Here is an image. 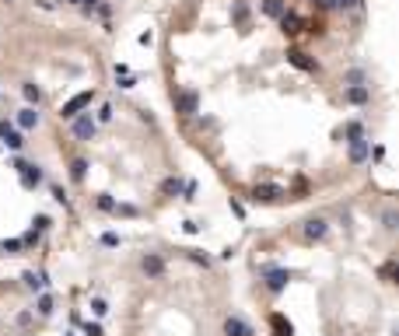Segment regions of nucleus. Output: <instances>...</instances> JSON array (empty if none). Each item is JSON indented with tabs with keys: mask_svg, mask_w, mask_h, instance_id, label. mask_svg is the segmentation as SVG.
Returning <instances> with one entry per match:
<instances>
[{
	"mask_svg": "<svg viewBox=\"0 0 399 336\" xmlns=\"http://www.w3.org/2000/svg\"><path fill=\"white\" fill-rule=\"evenodd\" d=\"M11 165H14V172L21 175V186H25V189H35V186L42 182V168L39 165H28V161H21V158H14Z\"/></svg>",
	"mask_w": 399,
	"mask_h": 336,
	"instance_id": "obj_1",
	"label": "nucleus"
},
{
	"mask_svg": "<svg viewBox=\"0 0 399 336\" xmlns=\"http://www.w3.org/2000/svg\"><path fill=\"white\" fill-rule=\"evenodd\" d=\"M70 130H74V137H77V140H91L95 133H98V123L91 119V112H77Z\"/></svg>",
	"mask_w": 399,
	"mask_h": 336,
	"instance_id": "obj_2",
	"label": "nucleus"
},
{
	"mask_svg": "<svg viewBox=\"0 0 399 336\" xmlns=\"http://www.w3.org/2000/svg\"><path fill=\"white\" fill-rule=\"evenodd\" d=\"M91 102H95V91H81V95H74L70 102H63L60 116H63V119H74L77 112H84V109H88Z\"/></svg>",
	"mask_w": 399,
	"mask_h": 336,
	"instance_id": "obj_3",
	"label": "nucleus"
},
{
	"mask_svg": "<svg viewBox=\"0 0 399 336\" xmlns=\"http://www.w3.org/2000/svg\"><path fill=\"white\" fill-rule=\"evenodd\" d=\"M0 140H4L11 151H21V147H25V137L18 133V126L7 123V119H0Z\"/></svg>",
	"mask_w": 399,
	"mask_h": 336,
	"instance_id": "obj_4",
	"label": "nucleus"
},
{
	"mask_svg": "<svg viewBox=\"0 0 399 336\" xmlns=\"http://www.w3.org/2000/svg\"><path fill=\"white\" fill-rule=\"evenodd\" d=\"M224 336H256V329H252L242 315H228L224 319Z\"/></svg>",
	"mask_w": 399,
	"mask_h": 336,
	"instance_id": "obj_5",
	"label": "nucleus"
},
{
	"mask_svg": "<svg viewBox=\"0 0 399 336\" xmlns=\"http://www.w3.org/2000/svg\"><path fill=\"white\" fill-rule=\"evenodd\" d=\"M291 280V270H266V291L270 294H280Z\"/></svg>",
	"mask_w": 399,
	"mask_h": 336,
	"instance_id": "obj_6",
	"label": "nucleus"
},
{
	"mask_svg": "<svg viewBox=\"0 0 399 336\" xmlns=\"http://www.w3.org/2000/svg\"><path fill=\"white\" fill-rule=\"evenodd\" d=\"M175 109H179L182 116H193L200 109V95L196 91H179V98H175Z\"/></svg>",
	"mask_w": 399,
	"mask_h": 336,
	"instance_id": "obj_7",
	"label": "nucleus"
},
{
	"mask_svg": "<svg viewBox=\"0 0 399 336\" xmlns=\"http://www.w3.org/2000/svg\"><path fill=\"white\" fill-rule=\"evenodd\" d=\"M140 270H144L147 277H161V273H165V259H161L158 252H147V256L140 259Z\"/></svg>",
	"mask_w": 399,
	"mask_h": 336,
	"instance_id": "obj_8",
	"label": "nucleus"
},
{
	"mask_svg": "<svg viewBox=\"0 0 399 336\" xmlns=\"http://www.w3.org/2000/svg\"><path fill=\"white\" fill-rule=\"evenodd\" d=\"M343 98L350 102V105H364V102L371 98V91H368V84H347Z\"/></svg>",
	"mask_w": 399,
	"mask_h": 336,
	"instance_id": "obj_9",
	"label": "nucleus"
},
{
	"mask_svg": "<svg viewBox=\"0 0 399 336\" xmlns=\"http://www.w3.org/2000/svg\"><path fill=\"white\" fill-rule=\"evenodd\" d=\"M368 154H371V140H364V137L350 140V161H354V165L368 161Z\"/></svg>",
	"mask_w": 399,
	"mask_h": 336,
	"instance_id": "obj_10",
	"label": "nucleus"
},
{
	"mask_svg": "<svg viewBox=\"0 0 399 336\" xmlns=\"http://www.w3.org/2000/svg\"><path fill=\"white\" fill-rule=\"evenodd\" d=\"M326 231H329V224L322 218H312L308 224H305V238H312V242H319V238H326Z\"/></svg>",
	"mask_w": 399,
	"mask_h": 336,
	"instance_id": "obj_11",
	"label": "nucleus"
},
{
	"mask_svg": "<svg viewBox=\"0 0 399 336\" xmlns=\"http://www.w3.org/2000/svg\"><path fill=\"white\" fill-rule=\"evenodd\" d=\"M284 196V189L280 186H256L252 189V200H263V203H273V200Z\"/></svg>",
	"mask_w": 399,
	"mask_h": 336,
	"instance_id": "obj_12",
	"label": "nucleus"
},
{
	"mask_svg": "<svg viewBox=\"0 0 399 336\" xmlns=\"http://www.w3.org/2000/svg\"><path fill=\"white\" fill-rule=\"evenodd\" d=\"M18 126L21 130H35L39 126V112H35V105H25L18 112Z\"/></svg>",
	"mask_w": 399,
	"mask_h": 336,
	"instance_id": "obj_13",
	"label": "nucleus"
},
{
	"mask_svg": "<svg viewBox=\"0 0 399 336\" xmlns=\"http://www.w3.org/2000/svg\"><path fill=\"white\" fill-rule=\"evenodd\" d=\"M287 60H291L294 67H301V70H308V74H319V63H312V60L305 56L301 49H291V53H287Z\"/></svg>",
	"mask_w": 399,
	"mask_h": 336,
	"instance_id": "obj_14",
	"label": "nucleus"
},
{
	"mask_svg": "<svg viewBox=\"0 0 399 336\" xmlns=\"http://www.w3.org/2000/svg\"><path fill=\"white\" fill-rule=\"evenodd\" d=\"M21 280H25V287H28V291H46V284H49L46 273H32V270H28Z\"/></svg>",
	"mask_w": 399,
	"mask_h": 336,
	"instance_id": "obj_15",
	"label": "nucleus"
},
{
	"mask_svg": "<svg viewBox=\"0 0 399 336\" xmlns=\"http://www.w3.org/2000/svg\"><path fill=\"white\" fill-rule=\"evenodd\" d=\"M280 28H284V32H287V35H294V32H301V21H298V14H291V11H284V14H280Z\"/></svg>",
	"mask_w": 399,
	"mask_h": 336,
	"instance_id": "obj_16",
	"label": "nucleus"
},
{
	"mask_svg": "<svg viewBox=\"0 0 399 336\" xmlns=\"http://www.w3.org/2000/svg\"><path fill=\"white\" fill-rule=\"evenodd\" d=\"M284 11H287V4H284V0H263V14H266V18L277 21Z\"/></svg>",
	"mask_w": 399,
	"mask_h": 336,
	"instance_id": "obj_17",
	"label": "nucleus"
},
{
	"mask_svg": "<svg viewBox=\"0 0 399 336\" xmlns=\"http://www.w3.org/2000/svg\"><path fill=\"white\" fill-rule=\"evenodd\" d=\"M182 186H186V182H182L179 175H175V179H165V182H161V193H165V196H179Z\"/></svg>",
	"mask_w": 399,
	"mask_h": 336,
	"instance_id": "obj_18",
	"label": "nucleus"
},
{
	"mask_svg": "<svg viewBox=\"0 0 399 336\" xmlns=\"http://www.w3.org/2000/svg\"><path fill=\"white\" fill-rule=\"evenodd\" d=\"M84 175H88V161L74 158L70 161V179H74V182H84Z\"/></svg>",
	"mask_w": 399,
	"mask_h": 336,
	"instance_id": "obj_19",
	"label": "nucleus"
},
{
	"mask_svg": "<svg viewBox=\"0 0 399 336\" xmlns=\"http://www.w3.org/2000/svg\"><path fill=\"white\" fill-rule=\"evenodd\" d=\"M35 312H39V315H53V294H46V291H42L39 301H35Z\"/></svg>",
	"mask_w": 399,
	"mask_h": 336,
	"instance_id": "obj_20",
	"label": "nucleus"
},
{
	"mask_svg": "<svg viewBox=\"0 0 399 336\" xmlns=\"http://www.w3.org/2000/svg\"><path fill=\"white\" fill-rule=\"evenodd\" d=\"M21 95H25L28 105H39V98H42V91L35 88V84H21Z\"/></svg>",
	"mask_w": 399,
	"mask_h": 336,
	"instance_id": "obj_21",
	"label": "nucleus"
},
{
	"mask_svg": "<svg viewBox=\"0 0 399 336\" xmlns=\"http://www.w3.org/2000/svg\"><path fill=\"white\" fill-rule=\"evenodd\" d=\"M343 137H347V140H357V137H364V126H361L357 119H350V123L343 126Z\"/></svg>",
	"mask_w": 399,
	"mask_h": 336,
	"instance_id": "obj_22",
	"label": "nucleus"
},
{
	"mask_svg": "<svg viewBox=\"0 0 399 336\" xmlns=\"http://www.w3.org/2000/svg\"><path fill=\"white\" fill-rule=\"evenodd\" d=\"M231 18L238 21V25H245V21H249V7H245L242 0H238V4H235V7H231Z\"/></svg>",
	"mask_w": 399,
	"mask_h": 336,
	"instance_id": "obj_23",
	"label": "nucleus"
},
{
	"mask_svg": "<svg viewBox=\"0 0 399 336\" xmlns=\"http://www.w3.org/2000/svg\"><path fill=\"white\" fill-rule=\"evenodd\" d=\"M273 329H277V336H291L294 329H291V322H284V315H273Z\"/></svg>",
	"mask_w": 399,
	"mask_h": 336,
	"instance_id": "obj_24",
	"label": "nucleus"
},
{
	"mask_svg": "<svg viewBox=\"0 0 399 336\" xmlns=\"http://www.w3.org/2000/svg\"><path fill=\"white\" fill-rule=\"evenodd\" d=\"M91 312H95V315H105V312H109V301H105V298H91Z\"/></svg>",
	"mask_w": 399,
	"mask_h": 336,
	"instance_id": "obj_25",
	"label": "nucleus"
},
{
	"mask_svg": "<svg viewBox=\"0 0 399 336\" xmlns=\"http://www.w3.org/2000/svg\"><path fill=\"white\" fill-rule=\"evenodd\" d=\"M0 249H4V252H18L25 245H21V238H7V242H0Z\"/></svg>",
	"mask_w": 399,
	"mask_h": 336,
	"instance_id": "obj_26",
	"label": "nucleus"
},
{
	"mask_svg": "<svg viewBox=\"0 0 399 336\" xmlns=\"http://www.w3.org/2000/svg\"><path fill=\"white\" fill-rule=\"evenodd\" d=\"M98 210L112 214V210H116V200H112V196H98Z\"/></svg>",
	"mask_w": 399,
	"mask_h": 336,
	"instance_id": "obj_27",
	"label": "nucleus"
},
{
	"mask_svg": "<svg viewBox=\"0 0 399 336\" xmlns=\"http://www.w3.org/2000/svg\"><path fill=\"white\" fill-rule=\"evenodd\" d=\"M333 7H340V11H354V7H361V0H333Z\"/></svg>",
	"mask_w": 399,
	"mask_h": 336,
	"instance_id": "obj_28",
	"label": "nucleus"
},
{
	"mask_svg": "<svg viewBox=\"0 0 399 336\" xmlns=\"http://www.w3.org/2000/svg\"><path fill=\"white\" fill-rule=\"evenodd\" d=\"M364 81V70H350L347 77H343V84H361Z\"/></svg>",
	"mask_w": 399,
	"mask_h": 336,
	"instance_id": "obj_29",
	"label": "nucleus"
},
{
	"mask_svg": "<svg viewBox=\"0 0 399 336\" xmlns=\"http://www.w3.org/2000/svg\"><path fill=\"white\" fill-rule=\"evenodd\" d=\"M102 245H109V249L119 245V235H116V231H105V235H102Z\"/></svg>",
	"mask_w": 399,
	"mask_h": 336,
	"instance_id": "obj_30",
	"label": "nucleus"
},
{
	"mask_svg": "<svg viewBox=\"0 0 399 336\" xmlns=\"http://www.w3.org/2000/svg\"><path fill=\"white\" fill-rule=\"evenodd\" d=\"M32 228H35V231H46V228H49V218H46V214H39V218L32 221Z\"/></svg>",
	"mask_w": 399,
	"mask_h": 336,
	"instance_id": "obj_31",
	"label": "nucleus"
},
{
	"mask_svg": "<svg viewBox=\"0 0 399 336\" xmlns=\"http://www.w3.org/2000/svg\"><path fill=\"white\" fill-rule=\"evenodd\" d=\"M84 336H105V333H102L98 322H88V326H84Z\"/></svg>",
	"mask_w": 399,
	"mask_h": 336,
	"instance_id": "obj_32",
	"label": "nucleus"
},
{
	"mask_svg": "<svg viewBox=\"0 0 399 336\" xmlns=\"http://www.w3.org/2000/svg\"><path fill=\"white\" fill-rule=\"evenodd\" d=\"M112 119V105H102L98 109V123H109Z\"/></svg>",
	"mask_w": 399,
	"mask_h": 336,
	"instance_id": "obj_33",
	"label": "nucleus"
},
{
	"mask_svg": "<svg viewBox=\"0 0 399 336\" xmlns=\"http://www.w3.org/2000/svg\"><path fill=\"white\" fill-rule=\"evenodd\" d=\"M189 259L200 263V266H210V256H203V252H189Z\"/></svg>",
	"mask_w": 399,
	"mask_h": 336,
	"instance_id": "obj_34",
	"label": "nucleus"
},
{
	"mask_svg": "<svg viewBox=\"0 0 399 336\" xmlns=\"http://www.w3.org/2000/svg\"><path fill=\"white\" fill-rule=\"evenodd\" d=\"M53 200H56V203H63V207H67V193H63L60 186H53Z\"/></svg>",
	"mask_w": 399,
	"mask_h": 336,
	"instance_id": "obj_35",
	"label": "nucleus"
},
{
	"mask_svg": "<svg viewBox=\"0 0 399 336\" xmlns=\"http://www.w3.org/2000/svg\"><path fill=\"white\" fill-rule=\"evenodd\" d=\"M312 4H315L319 11H329V7H333V0H312Z\"/></svg>",
	"mask_w": 399,
	"mask_h": 336,
	"instance_id": "obj_36",
	"label": "nucleus"
}]
</instances>
